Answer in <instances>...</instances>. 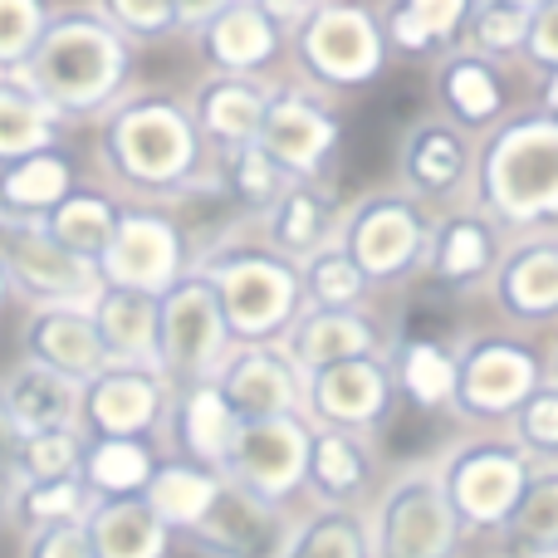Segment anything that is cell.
I'll list each match as a JSON object with an SVG mask.
<instances>
[{
  "mask_svg": "<svg viewBox=\"0 0 558 558\" xmlns=\"http://www.w3.org/2000/svg\"><path fill=\"white\" fill-rule=\"evenodd\" d=\"M94 167L123 202H186L216 192V153L192 108L167 88H128L94 123Z\"/></svg>",
  "mask_w": 558,
  "mask_h": 558,
  "instance_id": "6da1fadb",
  "label": "cell"
},
{
  "mask_svg": "<svg viewBox=\"0 0 558 558\" xmlns=\"http://www.w3.org/2000/svg\"><path fill=\"white\" fill-rule=\"evenodd\" d=\"M137 45H128L94 5H54L20 78L64 123H98L133 84Z\"/></svg>",
  "mask_w": 558,
  "mask_h": 558,
  "instance_id": "7a4b0ae2",
  "label": "cell"
},
{
  "mask_svg": "<svg viewBox=\"0 0 558 558\" xmlns=\"http://www.w3.org/2000/svg\"><path fill=\"white\" fill-rule=\"evenodd\" d=\"M471 202L510 235L558 226V118L514 108L505 123L475 137Z\"/></svg>",
  "mask_w": 558,
  "mask_h": 558,
  "instance_id": "3957f363",
  "label": "cell"
},
{
  "mask_svg": "<svg viewBox=\"0 0 558 558\" xmlns=\"http://www.w3.org/2000/svg\"><path fill=\"white\" fill-rule=\"evenodd\" d=\"M284 64L294 69V84L324 98L383 84L392 69V49H387L377 5L373 0H314L289 29Z\"/></svg>",
  "mask_w": 558,
  "mask_h": 558,
  "instance_id": "277c9868",
  "label": "cell"
},
{
  "mask_svg": "<svg viewBox=\"0 0 558 558\" xmlns=\"http://www.w3.org/2000/svg\"><path fill=\"white\" fill-rule=\"evenodd\" d=\"M196 270L211 279L216 299H221L231 343H279L299 314H304V284H299V265L284 260L279 251L255 235V241L211 245L196 255Z\"/></svg>",
  "mask_w": 558,
  "mask_h": 558,
  "instance_id": "5b68a950",
  "label": "cell"
},
{
  "mask_svg": "<svg viewBox=\"0 0 558 558\" xmlns=\"http://www.w3.org/2000/svg\"><path fill=\"white\" fill-rule=\"evenodd\" d=\"M426 235H432V206H422L402 186H377L343 206L333 241L377 294V289H402L422 275Z\"/></svg>",
  "mask_w": 558,
  "mask_h": 558,
  "instance_id": "8992f818",
  "label": "cell"
},
{
  "mask_svg": "<svg viewBox=\"0 0 558 558\" xmlns=\"http://www.w3.org/2000/svg\"><path fill=\"white\" fill-rule=\"evenodd\" d=\"M549 383V357L524 333L475 328L456 338V392L451 416L465 426H510L524 397Z\"/></svg>",
  "mask_w": 558,
  "mask_h": 558,
  "instance_id": "52a82bcc",
  "label": "cell"
},
{
  "mask_svg": "<svg viewBox=\"0 0 558 558\" xmlns=\"http://www.w3.org/2000/svg\"><path fill=\"white\" fill-rule=\"evenodd\" d=\"M377 558H456L471 534L441 490L436 461H412L373 490L363 510Z\"/></svg>",
  "mask_w": 558,
  "mask_h": 558,
  "instance_id": "ba28073f",
  "label": "cell"
},
{
  "mask_svg": "<svg viewBox=\"0 0 558 558\" xmlns=\"http://www.w3.org/2000/svg\"><path fill=\"white\" fill-rule=\"evenodd\" d=\"M436 475L465 534H500L530 485L534 461L505 432H481L446 446L436 456Z\"/></svg>",
  "mask_w": 558,
  "mask_h": 558,
  "instance_id": "9c48e42d",
  "label": "cell"
},
{
  "mask_svg": "<svg viewBox=\"0 0 558 558\" xmlns=\"http://www.w3.org/2000/svg\"><path fill=\"white\" fill-rule=\"evenodd\" d=\"M231 328H226L221 299L202 270H186L172 289L157 294V357L167 383H202L216 377V367L231 353Z\"/></svg>",
  "mask_w": 558,
  "mask_h": 558,
  "instance_id": "30bf717a",
  "label": "cell"
},
{
  "mask_svg": "<svg viewBox=\"0 0 558 558\" xmlns=\"http://www.w3.org/2000/svg\"><path fill=\"white\" fill-rule=\"evenodd\" d=\"M192 265H196V251H192V235H186V221L162 202H123L113 241L98 255L104 284L147 289V294L172 289Z\"/></svg>",
  "mask_w": 558,
  "mask_h": 558,
  "instance_id": "8fae6325",
  "label": "cell"
},
{
  "mask_svg": "<svg viewBox=\"0 0 558 558\" xmlns=\"http://www.w3.org/2000/svg\"><path fill=\"white\" fill-rule=\"evenodd\" d=\"M265 157L289 177V182H324L328 167L338 162L343 147V113L333 108V98L314 94L304 84H279L270 108H265L260 137H255Z\"/></svg>",
  "mask_w": 558,
  "mask_h": 558,
  "instance_id": "7c38bea8",
  "label": "cell"
},
{
  "mask_svg": "<svg viewBox=\"0 0 558 558\" xmlns=\"http://www.w3.org/2000/svg\"><path fill=\"white\" fill-rule=\"evenodd\" d=\"M0 260L10 275V294L29 308H88L104 289L94 260H78L74 251L45 231V221H5L0 216Z\"/></svg>",
  "mask_w": 558,
  "mask_h": 558,
  "instance_id": "4fadbf2b",
  "label": "cell"
},
{
  "mask_svg": "<svg viewBox=\"0 0 558 558\" xmlns=\"http://www.w3.org/2000/svg\"><path fill=\"white\" fill-rule=\"evenodd\" d=\"M294 534H299V514L289 505L221 481L211 510L186 534H177V544L192 549L196 558H289Z\"/></svg>",
  "mask_w": 558,
  "mask_h": 558,
  "instance_id": "5bb4252c",
  "label": "cell"
},
{
  "mask_svg": "<svg viewBox=\"0 0 558 558\" xmlns=\"http://www.w3.org/2000/svg\"><path fill=\"white\" fill-rule=\"evenodd\" d=\"M402 397L392 383V363L387 353L343 357L304 373V416L308 426H333V432L377 436L397 416Z\"/></svg>",
  "mask_w": 558,
  "mask_h": 558,
  "instance_id": "9a60e30c",
  "label": "cell"
},
{
  "mask_svg": "<svg viewBox=\"0 0 558 558\" xmlns=\"http://www.w3.org/2000/svg\"><path fill=\"white\" fill-rule=\"evenodd\" d=\"M308 426L304 412L289 416H260V422H241L231 451H226L221 475L241 490H255L265 500L289 505L304 495V465H308Z\"/></svg>",
  "mask_w": 558,
  "mask_h": 558,
  "instance_id": "2e32d148",
  "label": "cell"
},
{
  "mask_svg": "<svg viewBox=\"0 0 558 558\" xmlns=\"http://www.w3.org/2000/svg\"><path fill=\"white\" fill-rule=\"evenodd\" d=\"M172 383L157 363H108L94 373L78 397V432L84 436H143L162 441Z\"/></svg>",
  "mask_w": 558,
  "mask_h": 558,
  "instance_id": "e0dca14e",
  "label": "cell"
},
{
  "mask_svg": "<svg viewBox=\"0 0 558 558\" xmlns=\"http://www.w3.org/2000/svg\"><path fill=\"white\" fill-rule=\"evenodd\" d=\"M475 177V137L446 123L441 113L416 118L397 147V186L412 192L422 206L446 211L456 202H471Z\"/></svg>",
  "mask_w": 558,
  "mask_h": 558,
  "instance_id": "ac0fdd59",
  "label": "cell"
},
{
  "mask_svg": "<svg viewBox=\"0 0 558 558\" xmlns=\"http://www.w3.org/2000/svg\"><path fill=\"white\" fill-rule=\"evenodd\" d=\"M505 245H510V231L490 211H481L475 202H456L446 211H432L422 275H432L446 294H475L490 284Z\"/></svg>",
  "mask_w": 558,
  "mask_h": 558,
  "instance_id": "d6986e66",
  "label": "cell"
},
{
  "mask_svg": "<svg viewBox=\"0 0 558 558\" xmlns=\"http://www.w3.org/2000/svg\"><path fill=\"white\" fill-rule=\"evenodd\" d=\"M432 98L446 123H456L471 137H485L495 123H505L514 113L510 64H500V59L481 54L471 45H456L451 54H441L432 64Z\"/></svg>",
  "mask_w": 558,
  "mask_h": 558,
  "instance_id": "ffe728a7",
  "label": "cell"
},
{
  "mask_svg": "<svg viewBox=\"0 0 558 558\" xmlns=\"http://www.w3.org/2000/svg\"><path fill=\"white\" fill-rule=\"evenodd\" d=\"M192 49L206 64V74H251V78H275L284 64L289 29L270 20L260 0H231L211 20L192 29Z\"/></svg>",
  "mask_w": 558,
  "mask_h": 558,
  "instance_id": "44dd1931",
  "label": "cell"
},
{
  "mask_svg": "<svg viewBox=\"0 0 558 558\" xmlns=\"http://www.w3.org/2000/svg\"><path fill=\"white\" fill-rule=\"evenodd\" d=\"M490 304L514 328L558 324V231H530L505 245L490 275Z\"/></svg>",
  "mask_w": 558,
  "mask_h": 558,
  "instance_id": "7402d4cb",
  "label": "cell"
},
{
  "mask_svg": "<svg viewBox=\"0 0 558 558\" xmlns=\"http://www.w3.org/2000/svg\"><path fill=\"white\" fill-rule=\"evenodd\" d=\"M211 383L241 422L304 412V373L279 343H235Z\"/></svg>",
  "mask_w": 558,
  "mask_h": 558,
  "instance_id": "603a6c76",
  "label": "cell"
},
{
  "mask_svg": "<svg viewBox=\"0 0 558 558\" xmlns=\"http://www.w3.org/2000/svg\"><path fill=\"white\" fill-rule=\"evenodd\" d=\"M235 432H241V416L231 412V402L221 397V387H216L211 377L172 387V397H167V422H162L167 456H182V461L221 471Z\"/></svg>",
  "mask_w": 558,
  "mask_h": 558,
  "instance_id": "cb8c5ba5",
  "label": "cell"
},
{
  "mask_svg": "<svg viewBox=\"0 0 558 558\" xmlns=\"http://www.w3.org/2000/svg\"><path fill=\"white\" fill-rule=\"evenodd\" d=\"M377 490V436L333 432L314 426L308 436V465H304V495L314 505H338V510H363Z\"/></svg>",
  "mask_w": 558,
  "mask_h": 558,
  "instance_id": "d4e9b609",
  "label": "cell"
},
{
  "mask_svg": "<svg viewBox=\"0 0 558 558\" xmlns=\"http://www.w3.org/2000/svg\"><path fill=\"white\" fill-rule=\"evenodd\" d=\"M275 78H251V74H206L202 84L186 94L196 128H202L206 147L216 157L235 153V147H251L260 137L265 108H270Z\"/></svg>",
  "mask_w": 558,
  "mask_h": 558,
  "instance_id": "484cf974",
  "label": "cell"
},
{
  "mask_svg": "<svg viewBox=\"0 0 558 558\" xmlns=\"http://www.w3.org/2000/svg\"><path fill=\"white\" fill-rule=\"evenodd\" d=\"M387 343H392L387 328L377 324V314H367V308H304V314L289 324V333L279 338V348L294 357L299 373L343 363V357L387 353Z\"/></svg>",
  "mask_w": 558,
  "mask_h": 558,
  "instance_id": "4316f807",
  "label": "cell"
},
{
  "mask_svg": "<svg viewBox=\"0 0 558 558\" xmlns=\"http://www.w3.org/2000/svg\"><path fill=\"white\" fill-rule=\"evenodd\" d=\"M20 348H25V363L64 373L74 383H88L108 367L104 338H98L88 308H29L25 328H20Z\"/></svg>",
  "mask_w": 558,
  "mask_h": 558,
  "instance_id": "83f0119b",
  "label": "cell"
},
{
  "mask_svg": "<svg viewBox=\"0 0 558 558\" xmlns=\"http://www.w3.org/2000/svg\"><path fill=\"white\" fill-rule=\"evenodd\" d=\"M475 0H383V35L392 59H416V64H436L465 45V25H471Z\"/></svg>",
  "mask_w": 558,
  "mask_h": 558,
  "instance_id": "f1b7e54d",
  "label": "cell"
},
{
  "mask_svg": "<svg viewBox=\"0 0 558 558\" xmlns=\"http://www.w3.org/2000/svg\"><path fill=\"white\" fill-rule=\"evenodd\" d=\"M338 216H343V206L333 202V186L328 182H289L279 192V202L255 226H260V241L270 251L299 265L333 241Z\"/></svg>",
  "mask_w": 558,
  "mask_h": 558,
  "instance_id": "f546056e",
  "label": "cell"
},
{
  "mask_svg": "<svg viewBox=\"0 0 558 558\" xmlns=\"http://www.w3.org/2000/svg\"><path fill=\"white\" fill-rule=\"evenodd\" d=\"M78 182H84V167L64 143L15 157L0 167V216L5 221H45Z\"/></svg>",
  "mask_w": 558,
  "mask_h": 558,
  "instance_id": "4dcf8cb0",
  "label": "cell"
},
{
  "mask_svg": "<svg viewBox=\"0 0 558 558\" xmlns=\"http://www.w3.org/2000/svg\"><path fill=\"white\" fill-rule=\"evenodd\" d=\"M0 397H5V412H10V422H15L20 436L64 432V426H78V397H84V383H74V377L49 373V367L20 357V363L0 377Z\"/></svg>",
  "mask_w": 558,
  "mask_h": 558,
  "instance_id": "1f68e13d",
  "label": "cell"
},
{
  "mask_svg": "<svg viewBox=\"0 0 558 558\" xmlns=\"http://www.w3.org/2000/svg\"><path fill=\"white\" fill-rule=\"evenodd\" d=\"M88 549L94 558H167L172 554V530L153 514L143 495H113L94 500L84 514Z\"/></svg>",
  "mask_w": 558,
  "mask_h": 558,
  "instance_id": "d6a6232c",
  "label": "cell"
},
{
  "mask_svg": "<svg viewBox=\"0 0 558 558\" xmlns=\"http://www.w3.org/2000/svg\"><path fill=\"white\" fill-rule=\"evenodd\" d=\"M88 314H94V328L104 338L108 363H153L157 357V294L104 284L88 304Z\"/></svg>",
  "mask_w": 558,
  "mask_h": 558,
  "instance_id": "836d02e7",
  "label": "cell"
},
{
  "mask_svg": "<svg viewBox=\"0 0 558 558\" xmlns=\"http://www.w3.org/2000/svg\"><path fill=\"white\" fill-rule=\"evenodd\" d=\"M387 363H392V383L397 397L416 412H451V392H456V343L446 338H397L387 343Z\"/></svg>",
  "mask_w": 558,
  "mask_h": 558,
  "instance_id": "e575fe53",
  "label": "cell"
},
{
  "mask_svg": "<svg viewBox=\"0 0 558 558\" xmlns=\"http://www.w3.org/2000/svg\"><path fill=\"white\" fill-rule=\"evenodd\" d=\"M162 456H167L162 441H143V436H84V465H78V481L88 485L94 500L143 495Z\"/></svg>",
  "mask_w": 558,
  "mask_h": 558,
  "instance_id": "d590c367",
  "label": "cell"
},
{
  "mask_svg": "<svg viewBox=\"0 0 558 558\" xmlns=\"http://www.w3.org/2000/svg\"><path fill=\"white\" fill-rule=\"evenodd\" d=\"M118 216H123V196L104 182H78L54 211L45 216V231L54 235L64 251H74L78 260H94L108 251L118 231Z\"/></svg>",
  "mask_w": 558,
  "mask_h": 558,
  "instance_id": "8d00e7d4",
  "label": "cell"
},
{
  "mask_svg": "<svg viewBox=\"0 0 558 558\" xmlns=\"http://www.w3.org/2000/svg\"><path fill=\"white\" fill-rule=\"evenodd\" d=\"M221 481L226 475L211 471V465L182 461V456H162L157 471H153V481H147V490H143V500L153 505V514L172 530V539H177V534H186L206 510H211Z\"/></svg>",
  "mask_w": 558,
  "mask_h": 558,
  "instance_id": "74e56055",
  "label": "cell"
},
{
  "mask_svg": "<svg viewBox=\"0 0 558 558\" xmlns=\"http://www.w3.org/2000/svg\"><path fill=\"white\" fill-rule=\"evenodd\" d=\"M59 137H64V118L20 74H0V167L39 147H54Z\"/></svg>",
  "mask_w": 558,
  "mask_h": 558,
  "instance_id": "f35d334b",
  "label": "cell"
},
{
  "mask_svg": "<svg viewBox=\"0 0 558 558\" xmlns=\"http://www.w3.org/2000/svg\"><path fill=\"white\" fill-rule=\"evenodd\" d=\"M500 539L510 558H558V465H534Z\"/></svg>",
  "mask_w": 558,
  "mask_h": 558,
  "instance_id": "ab89813d",
  "label": "cell"
},
{
  "mask_svg": "<svg viewBox=\"0 0 558 558\" xmlns=\"http://www.w3.org/2000/svg\"><path fill=\"white\" fill-rule=\"evenodd\" d=\"M94 495L78 475H59V481H15L0 500L5 510V524L20 534H35V530H49V524H74L88 514Z\"/></svg>",
  "mask_w": 558,
  "mask_h": 558,
  "instance_id": "60d3db41",
  "label": "cell"
},
{
  "mask_svg": "<svg viewBox=\"0 0 558 558\" xmlns=\"http://www.w3.org/2000/svg\"><path fill=\"white\" fill-rule=\"evenodd\" d=\"M284 186H289V177L279 172L255 143L216 157V196H226L241 221H260V216L279 202Z\"/></svg>",
  "mask_w": 558,
  "mask_h": 558,
  "instance_id": "b9f144b4",
  "label": "cell"
},
{
  "mask_svg": "<svg viewBox=\"0 0 558 558\" xmlns=\"http://www.w3.org/2000/svg\"><path fill=\"white\" fill-rule=\"evenodd\" d=\"M289 558H377L373 534H367L363 510H338V505H314L299 514V534Z\"/></svg>",
  "mask_w": 558,
  "mask_h": 558,
  "instance_id": "7bdbcfd3",
  "label": "cell"
},
{
  "mask_svg": "<svg viewBox=\"0 0 558 558\" xmlns=\"http://www.w3.org/2000/svg\"><path fill=\"white\" fill-rule=\"evenodd\" d=\"M299 284H304V308H367L373 299L367 279L357 275V265L348 260L338 241L299 260Z\"/></svg>",
  "mask_w": 558,
  "mask_h": 558,
  "instance_id": "ee69618b",
  "label": "cell"
},
{
  "mask_svg": "<svg viewBox=\"0 0 558 558\" xmlns=\"http://www.w3.org/2000/svg\"><path fill=\"white\" fill-rule=\"evenodd\" d=\"M524 35H530V10L524 5H510V0H475L471 25H465V45L471 49L500 59V64H514L524 49Z\"/></svg>",
  "mask_w": 558,
  "mask_h": 558,
  "instance_id": "f6af8a7d",
  "label": "cell"
},
{
  "mask_svg": "<svg viewBox=\"0 0 558 558\" xmlns=\"http://www.w3.org/2000/svg\"><path fill=\"white\" fill-rule=\"evenodd\" d=\"M78 465H84V432L78 426L20 436L15 446V481H59V475H78Z\"/></svg>",
  "mask_w": 558,
  "mask_h": 558,
  "instance_id": "bcb514c9",
  "label": "cell"
},
{
  "mask_svg": "<svg viewBox=\"0 0 558 558\" xmlns=\"http://www.w3.org/2000/svg\"><path fill=\"white\" fill-rule=\"evenodd\" d=\"M505 436H510L534 465H558V383L534 387L520 412L510 416Z\"/></svg>",
  "mask_w": 558,
  "mask_h": 558,
  "instance_id": "7dc6e473",
  "label": "cell"
},
{
  "mask_svg": "<svg viewBox=\"0 0 558 558\" xmlns=\"http://www.w3.org/2000/svg\"><path fill=\"white\" fill-rule=\"evenodd\" d=\"M128 45H162L182 35L177 0H88Z\"/></svg>",
  "mask_w": 558,
  "mask_h": 558,
  "instance_id": "c3c4849f",
  "label": "cell"
},
{
  "mask_svg": "<svg viewBox=\"0 0 558 558\" xmlns=\"http://www.w3.org/2000/svg\"><path fill=\"white\" fill-rule=\"evenodd\" d=\"M54 0H0V74H20L45 35Z\"/></svg>",
  "mask_w": 558,
  "mask_h": 558,
  "instance_id": "681fc988",
  "label": "cell"
},
{
  "mask_svg": "<svg viewBox=\"0 0 558 558\" xmlns=\"http://www.w3.org/2000/svg\"><path fill=\"white\" fill-rule=\"evenodd\" d=\"M520 64L534 74H554L558 69V0H539L530 10V35H524Z\"/></svg>",
  "mask_w": 558,
  "mask_h": 558,
  "instance_id": "f907efd6",
  "label": "cell"
},
{
  "mask_svg": "<svg viewBox=\"0 0 558 558\" xmlns=\"http://www.w3.org/2000/svg\"><path fill=\"white\" fill-rule=\"evenodd\" d=\"M20 558H94V549H88L84 520H74V524H49V530L25 534V549H20Z\"/></svg>",
  "mask_w": 558,
  "mask_h": 558,
  "instance_id": "816d5d0a",
  "label": "cell"
},
{
  "mask_svg": "<svg viewBox=\"0 0 558 558\" xmlns=\"http://www.w3.org/2000/svg\"><path fill=\"white\" fill-rule=\"evenodd\" d=\"M15 446H20V432L5 412V397H0V500H5V490L15 485Z\"/></svg>",
  "mask_w": 558,
  "mask_h": 558,
  "instance_id": "f5cc1de1",
  "label": "cell"
},
{
  "mask_svg": "<svg viewBox=\"0 0 558 558\" xmlns=\"http://www.w3.org/2000/svg\"><path fill=\"white\" fill-rule=\"evenodd\" d=\"M221 5H231V0H177V15H182V35H192L202 20H211Z\"/></svg>",
  "mask_w": 558,
  "mask_h": 558,
  "instance_id": "db71d44e",
  "label": "cell"
},
{
  "mask_svg": "<svg viewBox=\"0 0 558 558\" xmlns=\"http://www.w3.org/2000/svg\"><path fill=\"white\" fill-rule=\"evenodd\" d=\"M534 108H539V113H549V118H558V69H554V74H539V88H534Z\"/></svg>",
  "mask_w": 558,
  "mask_h": 558,
  "instance_id": "11a10c76",
  "label": "cell"
},
{
  "mask_svg": "<svg viewBox=\"0 0 558 558\" xmlns=\"http://www.w3.org/2000/svg\"><path fill=\"white\" fill-rule=\"evenodd\" d=\"M10 299H15V294H10V275H5V260H0V314L10 308Z\"/></svg>",
  "mask_w": 558,
  "mask_h": 558,
  "instance_id": "9f6ffc18",
  "label": "cell"
},
{
  "mask_svg": "<svg viewBox=\"0 0 558 558\" xmlns=\"http://www.w3.org/2000/svg\"><path fill=\"white\" fill-rule=\"evenodd\" d=\"M549 383H558V348H554V357H549Z\"/></svg>",
  "mask_w": 558,
  "mask_h": 558,
  "instance_id": "6f0895ef",
  "label": "cell"
},
{
  "mask_svg": "<svg viewBox=\"0 0 558 558\" xmlns=\"http://www.w3.org/2000/svg\"><path fill=\"white\" fill-rule=\"evenodd\" d=\"M510 5H524V10H534V5H539V0H510Z\"/></svg>",
  "mask_w": 558,
  "mask_h": 558,
  "instance_id": "680465c9",
  "label": "cell"
},
{
  "mask_svg": "<svg viewBox=\"0 0 558 558\" xmlns=\"http://www.w3.org/2000/svg\"><path fill=\"white\" fill-rule=\"evenodd\" d=\"M0 530H5V510H0Z\"/></svg>",
  "mask_w": 558,
  "mask_h": 558,
  "instance_id": "91938a15",
  "label": "cell"
},
{
  "mask_svg": "<svg viewBox=\"0 0 558 558\" xmlns=\"http://www.w3.org/2000/svg\"><path fill=\"white\" fill-rule=\"evenodd\" d=\"M304 5H314V0H304Z\"/></svg>",
  "mask_w": 558,
  "mask_h": 558,
  "instance_id": "94428289",
  "label": "cell"
}]
</instances>
